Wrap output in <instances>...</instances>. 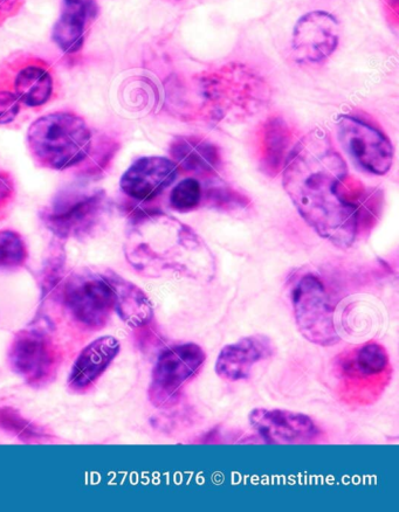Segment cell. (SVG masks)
Wrapping results in <instances>:
<instances>
[{"label":"cell","instance_id":"cell-1","mask_svg":"<svg viewBox=\"0 0 399 512\" xmlns=\"http://www.w3.org/2000/svg\"><path fill=\"white\" fill-rule=\"evenodd\" d=\"M348 175L345 159L333 147L326 130H313L293 148L284 168V188L301 217L320 237L340 248L354 244L356 211L337 195Z\"/></svg>","mask_w":399,"mask_h":512},{"label":"cell","instance_id":"cell-2","mask_svg":"<svg viewBox=\"0 0 399 512\" xmlns=\"http://www.w3.org/2000/svg\"><path fill=\"white\" fill-rule=\"evenodd\" d=\"M130 264L148 276L180 273L210 280L215 261L208 246L191 227L161 212H142L133 218L129 234Z\"/></svg>","mask_w":399,"mask_h":512},{"label":"cell","instance_id":"cell-3","mask_svg":"<svg viewBox=\"0 0 399 512\" xmlns=\"http://www.w3.org/2000/svg\"><path fill=\"white\" fill-rule=\"evenodd\" d=\"M194 88L199 113L213 121L242 120L256 114L268 99L266 83L242 65L199 75Z\"/></svg>","mask_w":399,"mask_h":512},{"label":"cell","instance_id":"cell-4","mask_svg":"<svg viewBox=\"0 0 399 512\" xmlns=\"http://www.w3.org/2000/svg\"><path fill=\"white\" fill-rule=\"evenodd\" d=\"M27 143L40 166L61 171L85 161L92 149V131L78 115L53 113L32 123Z\"/></svg>","mask_w":399,"mask_h":512},{"label":"cell","instance_id":"cell-5","mask_svg":"<svg viewBox=\"0 0 399 512\" xmlns=\"http://www.w3.org/2000/svg\"><path fill=\"white\" fill-rule=\"evenodd\" d=\"M336 390L350 405L375 403L387 389L392 366L388 351L370 341L343 351L334 363Z\"/></svg>","mask_w":399,"mask_h":512},{"label":"cell","instance_id":"cell-6","mask_svg":"<svg viewBox=\"0 0 399 512\" xmlns=\"http://www.w3.org/2000/svg\"><path fill=\"white\" fill-rule=\"evenodd\" d=\"M106 193L101 190L74 189L60 193L43 212L48 230L59 238H79L91 233L105 216Z\"/></svg>","mask_w":399,"mask_h":512},{"label":"cell","instance_id":"cell-7","mask_svg":"<svg viewBox=\"0 0 399 512\" xmlns=\"http://www.w3.org/2000/svg\"><path fill=\"white\" fill-rule=\"evenodd\" d=\"M295 321L307 341L330 347L340 341L334 322V310L323 283L306 275L292 292Z\"/></svg>","mask_w":399,"mask_h":512},{"label":"cell","instance_id":"cell-8","mask_svg":"<svg viewBox=\"0 0 399 512\" xmlns=\"http://www.w3.org/2000/svg\"><path fill=\"white\" fill-rule=\"evenodd\" d=\"M206 361L204 350L194 343L165 349L158 357L151 377L149 399L156 407L170 406L180 398Z\"/></svg>","mask_w":399,"mask_h":512},{"label":"cell","instance_id":"cell-9","mask_svg":"<svg viewBox=\"0 0 399 512\" xmlns=\"http://www.w3.org/2000/svg\"><path fill=\"white\" fill-rule=\"evenodd\" d=\"M65 306L87 329L105 327L115 309V293L105 276L75 275L64 289Z\"/></svg>","mask_w":399,"mask_h":512},{"label":"cell","instance_id":"cell-10","mask_svg":"<svg viewBox=\"0 0 399 512\" xmlns=\"http://www.w3.org/2000/svg\"><path fill=\"white\" fill-rule=\"evenodd\" d=\"M337 135L345 148L363 169L377 176L388 174L394 162V148L381 131L352 116L337 122Z\"/></svg>","mask_w":399,"mask_h":512},{"label":"cell","instance_id":"cell-11","mask_svg":"<svg viewBox=\"0 0 399 512\" xmlns=\"http://www.w3.org/2000/svg\"><path fill=\"white\" fill-rule=\"evenodd\" d=\"M340 39V24L325 11L307 13L294 27L292 48L300 64L316 65L332 55Z\"/></svg>","mask_w":399,"mask_h":512},{"label":"cell","instance_id":"cell-12","mask_svg":"<svg viewBox=\"0 0 399 512\" xmlns=\"http://www.w3.org/2000/svg\"><path fill=\"white\" fill-rule=\"evenodd\" d=\"M250 424L268 444L305 445L321 439V430L306 414L286 410L256 408Z\"/></svg>","mask_w":399,"mask_h":512},{"label":"cell","instance_id":"cell-13","mask_svg":"<svg viewBox=\"0 0 399 512\" xmlns=\"http://www.w3.org/2000/svg\"><path fill=\"white\" fill-rule=\"evenodd\" d=\"M10 363L13 371L36 386L50 382L58 366L50 339L37 330L18 332L11 344Z\"/></svg>","mask_w":399,"mask_h":512},{"label":"cell","instance_id":"cell-14","mask_svg":"<svg viewBox=\"0 0 399 512\" xmlns=\"http://www.w3.org/2000/svg\"><path fill=\"white\" fill-rule=\"evenodd\" d=\"M177 168L165 157L137 159L121 178V189L130 198L148 202L160 196L176 181Z\"/></svg>","mask_w":399,"mask_h":512},{"label":"cell","instance_id":"cell-15","mask_svg":"<svg viewBox=\"0 0 399 512\" xmlns=\"http://www.w3.org/2000/svg\"><path fill=\"white\" fill-rule=\"evenodd\" d=\"M273 355V344L265 336H250L226 345L219 352L216 373L220 378L238 382L249 378L254 365Z\"/></svg>","mask_w":399,"mask_h":512},{"label":"cell","instance_id":"cell-16","mask_svg":"<svg viewBox=\"0 0 399 512\" xmlns=\"http://www.w3.org/2000/svg\"><path fill=\"white\" fill-rule=\"evenodd\" d=\"M96 0H64L52 39L66 54L78 53L85 44L86 32L99 15Z\"/></svg>","mask_w":399,"mask_h":512},{"label":"cell","instance_id":"cell-17","mask_svg":"<svg viewBox=\"0 0 399 512\" xmlns=\"http://www.w3.org/2000/svg\"><path fill=\"white\" fill-rule=\"evenodd\" d=\"M120 349V342L113 336L100 337L88 344L72 366L68 378L70 389L74 392L89 389L119 355Z\"/></svg>","mask_w":399,"mask_h":512},{"label":"cell","instance_id":"cell-18","mask_svg":"<svg viewBox=\"0 0 399 512\" xmlns=\"http://www.w3.org/2000/svg\"><path fill=\"white\" fill-rule=\"evenodd\" d=\"M177 170L184 174L212 178L222 166V155L215 144L195 136H178L170 145Z\"/></svg>","mask_w":399,"mask_h":512},{"label":"cell","instance_id":"cell-19","mask_svg":"<svg viewBox=\"0 0 399 512\" xmlns=\"http://www.w3.org/2000/svg\"><path fill=\"white\" fill-rule=\"evenodd\" d=\"M293 140L292 129L280 117H272L263 124L257 138V155L266 175L275 177L285 168L293 150Z\"/></svg>","mask_w":399,"mask_h":512},{"label":"cell","instance_id":"cell-20","mask_svg":"<svg viewBox=\"0 0 399 512\" xmlns=\"http://www.w3.org/2000/svg\"><path fill=\"white\" fill-rule=\"evenodd\" d=\"M115 293V309L132 328H141L153 318V304L143 290L115 273L107 276Z\"/></svg>","mask_w":399,"mask_h":512},{"label":"cell","instance_id":"cell-21","mask_svg":"<svg viewBox=\"0 0 399 512\" xmlns=\"http://www.w3.org/2000/svg\"><path fill=\"white\" fill-rule=\"evenodd\" d=\"M13 89L20 103H24L25 106H44L53 94L52 75L46 66L32 62L19 69Z\"/></svg>","mask_w":399,"mask_h":512},{"label":"cell","instance_id":"cell-22","mask_svg":"<svg viewBox=\"0 0 399 512\" xmlns=\"http://www.w3.org/2000/svg\"><path fill=\"white\" fill-rule=\"evenodd\" d=\"M29 256L25 241L17 232L0 231V268L23 266Z\"/></svg>","mask_w":399,"mask_h":512},{"label":"cell","instance_id":"cell-23","mask_svg":"<svg viewBox=\"0 0 399 512\" xmlns=\"http://www.w3.org/2000/svg\"><path fill=\"white\" fill-rule=\"evenodd\" d=\"M201 183L194 178L185 179L171 192L170 204L178 212H190L197 209L203 202Z\"/></svg>","mask_w":399,"mask_h":512},{"label":"cell","instance_id":"cell-24","mask_svg":"<svg viewBox=\"0 0 399 512\" xmlns=\"http://www.w3.org/2000/svg\"><path fill=\"white\" fill-rule=\"evenodd\" d=\"M0 426L24 441L43 438V432L11 407H0Z\"/></svg>","mask_w":399,"mask_h":512},{"label":"cell","instance_id":"cell-25","mask_svg":"<svg viewBox=\"0 0 399 512\" xmlns=\"http://www.w3.org/2000/svg\"><path fill=\"white\" fill-rule=\"evenodd\" d=\"M206 197H208L212 206L222 210L242 209V207H246L250 203L249 199L240 195L236 190L229 188V186H215V188L208 191Z\"/></svg>","mask_w":399,"mask_h":512},{"label":"cell","instance_id":"cell-26","mask_svg":"<svg viewBox=\"0 0 399 512\" xmlns=\"http://www.w3.org/2000/svg\"><path fill=\"white\" fill-rule=\"evenodd\" d=\"M20 112V101L17 95L0 89V124H9L16 120Z\"/></svg>","mask_w":399,"mask_h":512},{"label":"cell","instance_id":"cell-27","mask_svg":"<svg viewBox=\"0 0 399 512\" xmlns=\"http://www.w3.org/2000/svg\"><path fill=\"white\" fill-rule=\"evenodd\" d=\"M15 195V184L8 172L0 171V214L8 207Z\"/></svg>","mask_w":399,"mask_h":512},{"label":"cell","instance_id":"cell-28","mask_svg":"<svg viewBox=\"0 0 399 512\" xmlns=\"http://www.w3.org/2000/svg\"><path fill=\"white\" fill-rule=\"evenodd\" d=\"M22 2L23 0H0V23L15 15Z\"/></svg>","mask_w":399,"mask_h":512}]
</instances>
